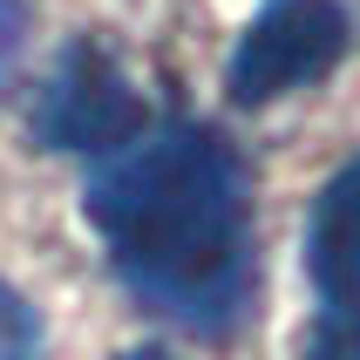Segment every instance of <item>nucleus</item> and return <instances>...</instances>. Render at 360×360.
Here are the masks:
<instances>
[{"label": "nucleus", "instance_id": "6", "mask_svg": "<svg viewBox=\"0 0 360 360\" xmlns=\"http://www.w3.org/2000/svg\"><path fill=\"white\" fill-rule=\"evenodd\" d=\"M20 41H27V14H20V0H0V82L14 75Z\"/></svg>", "mask_w": 360, "mask_h": 360}, {"label": "nucleus", "instance_id": "2", "mask_svg": "<svg viewBox=\"0 0 360 360\" xmlns=\"http://www.w3.org/2000/svg\"><path fill=\"white\" fill-rule=\"evenodd\" d=\"M34 136L55 143V150H82V157H116L122 143L143 136V96L116 68L109 48H96V41L61 48L34 109Z\"/></svg>", "mask_w": 360, "mask_h": 360}, {"label": "nucleus", "instance_id": "4", "mask_svg": "<svg viewBox=\"0 0 360 360\" xmlns=\"http://www.w3.org/2000/svg\"><path fill=\"white\" fill-rule=\"evenodd\" d=\"M347 14L340 0H272L252 27H245L238 55H231V96L238 102H279L306 82H320L347 55Z\"/></svg>", "mask_w": 360, "mask_h": 360}, {"label": "nucleus", "instance_id": "5", "mask_svg": "<svg viewBox=\"0 0 360 360\" xmlns=\"http://www.w3.org/2000/svg\"><path fill=\"white\" fill-rule=\"evenodd\" d=\"M0 360H48L34 306L20 300V292H7V285H0Z\"/></svg>", "mask_w": 360, "mask_h": 360}, {"label": "nucleus", "instance_id": "7", "mask_svg": "<svg viewBox=\"0 0 360 360\" xmlns=\"http://www.w3.org/2000/svg\"><path fill=\"white\" fill-rule=\"evenodd\" d=\"M122 360H170V354H163V347H129Z\"/></svg>", "mask_w": 360, "mask_h": 360}, {"label": "nucleus", "instance_id": "1", "mask_svg": "<svg viewBox=\"0 0 360 360\" xmlns=\"http://www.w3.org/2000/svg\"><path fill=\"white\" fill-rule=\"evenodd\" d=\"M89 224L122 285L163 320L224 340L252 313V191L224 136L170 122L122 143L89 184Z\"/></svg>", "mask_w": 360, "mask_h": 360}, {"label": "nucleus", "instance_id": "3", "mask_svg": "<svg viewBox=\"0 0 360 360\" xmlns=\"http://www.w3.org/2000/svg\"><path fill=\"white\" fill-rule=\"evenodd\" d=\"M306 272H313V300H320L306 360H360V157L313 204Z\"/></svg>", "mask_w": 360, "mask_h": 360}]
</instances>
